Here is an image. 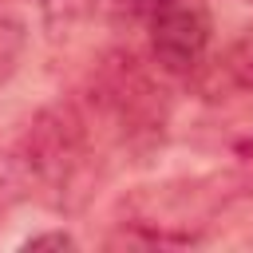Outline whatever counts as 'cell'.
Here are the masks:
<instances>
[{"label":"cell","mask_w":253,"mask_h":253,"mask_svg":"<svg viewBox=\"0 0 253 253\" xmlns=\"http://www.w3.org/2000/svg\"><path fill=\"white\" fill-rule=\"evenodd\" d=\"M146 24H150V51L166 71L186 75L202 63L213 32L206 0H154Z\"/></svg>","instance_id":"1"},{"label":"cell","mask_w":253,"mask_h":253,"mask_svg":"<svg viewBox=\"0 0 253 253\" xmlns=\"http://www.w3.org/2000/svg\"><path fill=\"white\" fill-rule=\"evenodd\" d=\"M91 4L95 0H40L43 20H47L51 32H71L75 24H83L91 16Z\"/></svg>","instance_id":"2"},{"label":"cell","mask_w":253,"mask_h":253,"mask_svg":"<svg viewBox=\"0 0 253 253\" xmlns=\"http://www.w3.org/2000/svg\"><path fill=\"white\" fill-rule=\"evenodd\" d=\"M225 71L233 75L237 87H253V28H245V32L229 43V51H225Z\"/></svg>","instance_id":"3"},{"label":"cell","mask_w":253,"mask_h":253,"mask_svg":"<svg viewBox=\"0 0 253 253\" xmlns=\"http://www.w3.org/2000/svg\"><path fill=\"white\" fill-rule=\"evenodd\" d=\"M20 55H24V28H20V20L0 12V83L16 71Z\"/></svg>","instance_id":"4"},{"label":"cell","mask_w":253,"mask_h":253,"mask_svg":"<svg viewBox=\"0 0 253 253\" xmlns=\"http://www.w3.org/2000/svg\"><path fill=\"white\" fill-rule=\"evenodd\" d=\"M75 241L67 233H40V237H28L24 249H71Z\"/></svg>","instance_id":"5"},{"label":"cell","mask_w":253,"mask_h":253,"mask_svg":"<svg viewBox=\"0 0 253 253\" xmlns=\"http://www.w3.org/2000/svg\"><path fill=\"white\" fill-rule=\"evenodd\" d=\"M119 4H123V8H126V12H134V16H146V12H150V4H154V0H119Z\"/></svg>","instance_id":"6"}]
</instances>
